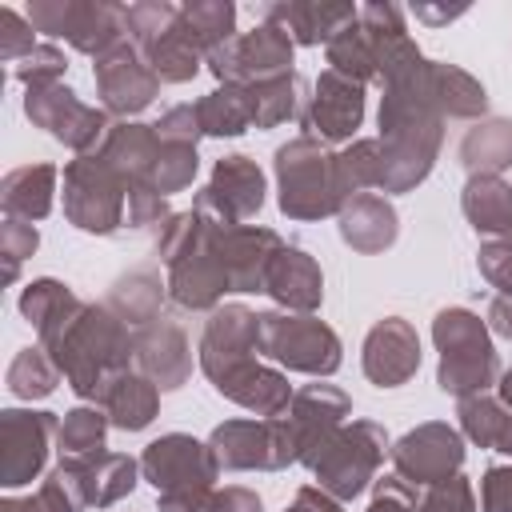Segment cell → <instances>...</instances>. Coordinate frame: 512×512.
Returning <instances> with one entry per match:
<instances>
[{"instance_id":"1","label":"cell","mask_w":512,"mask_h":512,"mask_svg":"<svg viewBox=\"0 0 512 512\" xmlns=\"http://www.w3.org/2000/svg\"><path fill=\"white\" fill-rule=\"evenodd\" d=\"M380 148H384V184L380 192L400 196L428 180L444 144V112L432 92V60L412 48L380 72Z\"/></svg>"},{"instance_id":"2","label":"cell","mask_w":512,"mask_h":512,"mask_svg":"<svg viewBox=\"0 0 512 512\" xmlns=\"http://www.w3.org/2000/svg\"><path fill=\"white\" fill-rule=\"evenodd\" d=\"M60 368L64 384L80 400H96L108 376L132 368L136 352V332L100 300V304H80L60 328L36 340Z\"/></svg>"},{"instance_id":"3","label":"cell","mask_w":512,"mask_h":512,"mask_svg":"<svg viewBox=\"0 0 512 512\" xmlns=\"http://www.w3.org/2000/svg\"><path fill=\"white\" fill-rule=\"evenodd\" d=\"M156 256L168 272V300L184 312H212L232 292L216 252V224L196 208L172 212V220L156 232Z\"/></svg>"},{"instance_id":"4","label":"cell","mask_w":512,"mask_h":512,"mask_svg":"<svg viewBox=\"0 0 512 512\" xmlns=\"http://www.w3.org/2000/svg\"><path fill=\"white\" fill-rule=\"evenodd\" d=\"M272 172H276V204L288 220L340 216V208L352 200L340 172V152L316 136L300 132L288 144H280L272 156Z\"/></svg>"},{"instance_id":"5","label":"cell","mask_w":512,"mask_h":512,"mask_svg":"<svg viewBox=\"0 0 512 512\" xmlns=\"http://www.w3.org/2000/svg\"><path fill=\"white\" fill-rule=\"evenodd\" d=\"M432 344L440 352L436 384L452 400H468L492 392L500 380V356L488 332V320L472 308H440L432 320Z\"/></svg>"},{"instance_id":"6","label":"cell","mask_w":512,"mask_h":512,"mask_svg":"<svg viewBox=\"0 0 512 512\" xmlns=\"http://www.w3.org/2000/svg\"><path fill=\"white\" fill-rule=\"evenodd\" d=\"M220 464L208 440L188 432H164L140 452V480L156 488L160 512H196V504L216 488Z\"/></svg>"},{"instance_id":"7","label":"cell","mask_w":512,"mask_h":512,"mask_svg":"<svg viewBox=\"0 0 512 512\" xmlns=\"http://www.w3.org/2000/svg\"><path fill=\"white\" fill-rule=\"evenodd\" d=\"M388 452H392V440L376 420H348L312 452L304 468L316 476V488H324L344 504V500H356L376 480Z\"/></svg>"},{"instance_id":"8","label":"cell","mask_w":512,"mask_h":512,"mask_svg":"<svg viewBox=\"0 0 512 512\" xmlns=\"http://www.w3.org/2000/svg\"><path fill=\"white\" fill-rule=\"evenodd\" d=\"M124 24H128V40L144 56V64L160 76V84H188L200 72L204 52L184 28L180 4H168V0L124 4Z\"/></svg>"},{"instance_id":"9","label":"cell","mask_w":512,"mask_h":512,"mask_svg":"<svg viewBox=\"0 0 512 512\" xmlns=\"http://www.w3.org/2000/svg\"><path fill=\"white\" fill-rule=\"evenodd\" d=\"M260 356L276 360L288 372H304V376H332L344 364V344L340 336L312 312H260Z\"/></svg>"},{"instance_id":"10","label":"cell","mask_w":512,"mask_h":512,"mask_svg":"<svg viewBox=\"0 0 512 512\" xmlns=\"http://www.w3.org/2000/svg\"><path fill=\"white\" fill-rule=\"evenodd\" d=\"M64 220L88 236H112L128 216V184L92 152L64 164Z\"/></svg>"},{"instance_id":"11","label":"cell","mask_w":512,"mask_h":512,"mask_svg":"<svg viewBox=\"0 0 512 512\" xmlns=\"http://www.w3.org/2000/svg\"><path fill=\"white\" fill-rule=\"evenodd\" d=\"M28 20L36 32L52 40H68L76 52L92 60L116 48L120 40H128L124 4H108V0H32Z\"/></svg>"},{"instance_id":"12","label":"cell","mask_w":512,"mask_h":512,"mask_svg":"<svg viewBox=\"0 0 512 512\" xmlns=\"http://www.w3.org/2000/svg\"><path fill=\"white\" fill-rule=\"evenodd\" d=\"M208 448L220 464V472H280L288 464H300L296 444L280 416H236L208 432Z\"/></svg>"},{"instance_id":"13","label":"cell","mask_w":512,"mask_h":512,"mask_svg":"<svg viewBox=\"0 0 512 512\" xmlns=\"http://www.w3.org/2000/svg\"><path fill=\"white\" fill-rule=\"evenodd\" d=\"M292 60H296V44H292L280 28L256 20L248 32H236L224 48H216L204 64H208V72H212L220 84H240V88H248V84H260V80L296 72Z\"/></svg>"},{"instance_id":"14","label":"cell","mask_w":512,"mask_h":512,"mask_svg":"<svg viewBox=\"0 0 512 512\" xmlns=\"http://www.w3.org/2000/svg\"><path fill=\"white\" fill-rule=\"evenodd\" d=\"M24 116L32 120V128H44L56 144L72 148L76 156L92 152L112 124L104 108L84 104L64 80L44 88H24Z\"/></svg>"},{"instance_id":"15","label":"cell","mask_w":512,"mask_h":512,"mask_svg":"<svg viewBox=\"0 0 512 512\" xmlns=\"http://www.w3.org/2000/svg\"><path fill=\"white\" fill-rule=\"evenodd\" d=\"M264 192V168L244 152H228L212 164L208 184L196 192L192 208L212 224H248L260 216Z\"/></svg>"},{"instance_id":"16","label":"cell","mask_w":512,"mask_h":512,"mask_svg":"<svg viewBox=\"0 0 512 512\" xmlns=\"http://www.w3.org/2000/svg\"><path fill=\"white\" fill-rule=\"evenodd\" d=\"M392 472L416 488H432L464 468V436L448 420H424L392 440Z\"/></svg>"},{"instance_id":"17","label":"cell","mask_w":512,"mask_h":512,"mask_svg":"<svg viewBox=\"0 0 512 512\" xmlns=\"http://www.w3.org/2000/svg\"><path fill=\"white\" fill-rule=\"evenodd\" d=\"M56 428H60V416L44 408L0 412V484L4 488H24L44 472Z\"/></svg>"},{"instance_id":"18","label":"cell","mask_w":512,"mask_h":512,"mask_svg":"<svg viewBox=\"0 0 512 512\" xmlns=\"http://www.w3.org/2000/svg\"><path fill=\"white\" fill-rule=\"evenodd\" d=\"M92 80H96L100 108L116 120L140 116L160 96V76L144 64V56L136 52L132 40H120L116 48L100 52L92 60Z\"/></svg>"},{"instance_id":"19","label":"cell","mask_w":512,"mask_h":512,"mask_svg":"<svg viewBox=\"0 0 512 512\" xmlns=\"http://www.w3.org/2000/svg\"><path fill=\"white\" fill-rule=\"evenodd\" d=\"M196 360H200V372L208 376V384H216L220 376L236 372L248 360H260V312H252L248 304L212 308L204 320V332H200Z\"/></svg>"},{"instance_id":"20","label":"cell","mask_w":512,"mask_h":512,"mask_svg":"<svg viewBox=\"0 0 512 512\" xmlns=\"http://www.w3.org/2000/svg\"><path fill=\"white\" fill-rule=\"evenodd\" d=\"M364 104H368L364 84H352L340 72L324 68L312 84L304 112H300L304 136H316L324 144H352L356 128L364 124Z\"/></svg>"},{"instance_id":"21","label":"cell","mask_w":512,"mask_h":512,"mask_svg":"<svg viewBox=\"0 0 512 512\" xmlns=\"http://www.w3.org/2000/svg\"><path fill=\"white\" fill-rule=\"evenodd\" d=\"M348 416H352V396H348L344 388H336V384L316 380V384H304V388L292 392V404L284 408L280 420H284V428H288V436H292V444H296L300 464H308L312 452H316L340 424H348Z\"/></svg>"},{"instance_id":"22","label":"cell","mask_w":512,"mask_h":512,"mask_svg":"<svg viewBox=\"0 0 512 512\" xmlns=\"http://www.w3.org/2000/svg\"><path fill=\"white\" fill-rule=\"evenodd\" d=\"M360 368L368 376V384L376 388H400L416 376L420 368V336L416 324L404 316H380L364 344H360Z\"/></svg>"},{"instance_id":"23","label":"cell","mask_w":512,"mask_h":512,"mask_svg":"<svg viewBox=\"0 0 512 512\" xmlns=\"http://www.w3.org/2000/svg\"><path fill=\"white\" fill-rule=\"evenodd\" d=\"M284 248L276 228L264 224H216V252L232 292H264V272Z\"/></svg>"},{"instance_id":"24","label":"cell","mask_w":512,"mask_h":512,"mask_svg":"<svg viewBox=\"0 0 512 512\" xmlns=\"http://www.w3.org/2000/svg\"><path fill=\"white\" fill-rule=\"evenodd\" d=\"M356 12L360 4H348V0H272L260 8V20L280 28L300 48H316V44L328 48V40L340 28H348Z\"/></svg>"},{"instance_id":"25","label":"cell","mask_w":512,"mask_h":512,"mask_svg":"<svg viewBox=\"0 0 512 512\" xmlns=\"http://www.w3.org/2000/svg\"><path fill=\"white\" fill-rule=\"evenodd\" d=\"M132 368L140 376H148L160 392H176L188 384L192 376V344L188 332L176 320H156L148 328L136 332V352H132Z\"/></svg>"},{"instance_id":"26","label":"cell","mask_w":512,"mask_h":512,"mask_svg":"<svg viewBox=\"0 0 512 512\" xmlns=\"http://www.w3.org/2000/svg\"><path fill=\"white\" fill-rule=\"evenodd\" d=\"M92 156L104 160L128 184V192L144 188L148 172L160 156V132H156V124H144V120H112L108 132L100 136V144L92 148Z\"/></svg>"},{"instance_id":"27","label":"cell","mask_w":512,"mask_h":512,"mask_svg":"<svg viewBox=\"0 0 512 512\" xmlns=\"http://www.w3.org/2000/svg\"><path fill=\"white\" fill-rule=\"evenodd\" d=\"M264 296H272L284 312L312 316L320 308V300H324V272L304 248L284 244L272 256L268 272H264Z\"/></svg>"},{"instance_id":"28","label":"cell","mask_w":512,"mask_h":512,"mask_svg":"<svg viewBox=\"0 0 512 512\" xmlns=\"http://www.w3.org/2000/svg\"><path fill=\"white\" fill-rule=\"evenodd\" d=\"M336 228H340V240L360 252V256H376V252H388L400 236V216H396V204L380 192H356L340 216H336Z\"/></svg>"},{"instance_id":"29","label":"cell","mask_w":512,"mask_h":512,"mask_svg":"<svg viewBox=\"0 0 512 512\" xmlns=\"http://www.w3.org/2000/svg\"><path fill=\"white\" fill-rule=\"evenodd\" d=\"M212 388H216L224 400L240 404L244 412L260 416V420L284 416V408L292 404V384H288V376H284L280 368L264 364V360H248V364H240L236 372L220 376Z\"/></svg>"},{"instance_id":"30","label":"cell","mask_w":512,"mask_h":512,"mask_svg":"<svg viewBox=\"0 0 512 512\" xmlns=\"http://www.w3.org/2000/svg\"><path fill=\"white\" fill-rule=\"evenodd\" d=\"M92 404L104 408V416H108L112 428H120V432H144L156 420V412H160V388L148 376H140L136 368H124V372H116V376L104 380V388L96 392Z\"/></svg>"},{"instance_id":"31","label":"cell","mask_w":512,"mask_h":512,"mask_svg":"<svg viewBox=\"0 0 512 512\" xmlns=\"http://www.w3.org/2000/svg\"><path fill=\"white\" fill-rule=\"evenodd\" d=\"M56 184H60V168L56 164H20L12 172H4L0 180V208L12 220H44L56 204Z\"/></svg>"},{"instance_id":"32","label":"cell","mask_w":512,"mask_h":512,"mask_svg":"<svg viewBox=\"0 0 512 512\" xmlns=\"http://www.w3.org/2000/svg\"><path fill=\"white\" fill-rule=\"evenodd\" d=\"M460 212L484 240L512 236V184L504 176H468L460 188Z\"/></svg>"},{"instance_id":"33","label":"cell","mask_w":512,"mask_h":512,"mask_svg":"<svg viewBox=\"0 0 512 512\" xmlns=\"http://www.w3.org/2000/svg\"><path fill=\"white\" fill-rule=\"evenodd\" d=\"M164 296H168V284H164L152 268H132V272H124V276L112 280L104 304H108L132 332H140V328H148V324L160 320Z\"/></svg>"},{"instance_id":"34","label":"cell","mask_w":512,"mask_h":512,"mask_svg":"<svg viewBox=\"0 0 512 512\" xmlns=\"http://www.w3.org/2000/svg\"><path fill=\"white\" fill-rule=\"evenodd\" d=\"M460 168L468 176H500L512 168V120L508 116H484L476 120L460 140Z\"/></svg>"},{"instance_id":"35","label":"cell","mask_w":512,"mask_h":512,"mask_svg":"<svg viewBox=\"0 0 512 512\" xmlns=\"http://www.w3.org/2000/svg\"><path fill=\"white\" fill-rule=\"evenodd\" d=\"M432 92H436V104L444 112V120H484L488 116V92L484 84L464 72L460 64H444V60H432Z\"/></svg>"},{"instance_id":"36","label":"cell","mask_w":512,"mask_h":512,"mask_svg":"<svg viewBox=\"0 0 512 512\" xmlns=\"http://www.w3.org/2000/svg\"><path fill=\"white\" fill-rule=\"evenodd\" d=\"M80 468H84L88 508H112L140 480V460H132L124 452H108V448L96 452V456H88V460H80Z\"/></svg>"},{"instance_id":"37","label":"cell","mask_w":512,"mask_h":512,"mask_svg":"<svg viewBox=\"0 0 512 512\" xmlns=\"http://www.w3.org/2000/svg\"><path fill=\"white\" fill-rule=\"evenodd\" d=\"M304 76L300 72H288V76H272V80H260V84H248L244 96H248V112H252V128H276L292 116L304 112Z\"/></svg>"},{"instance_id":"38","label":"cell","mask_w":512,"mask_h":512,"mask_svg":"<svg viewBox=\"0 0 512 512\" xmlns=\"http://www.w3.org/2000/svg\"><path fill=\"white\" fill-rule=\"evenodd\" d=\"M324 56H328V68L340 72V76L352 80V84H364V88H368V84L376 80V68H380V60H376V40H372V32L360 24V12H356V20H352L348 28H340V32L328 40Z\"/></svg>"},{"instance_id":"39","label":"cell","mask_w":512,"mask_h":512,"mask_svg":"<svg viewBox=\"0 0 512 512\" xmlns=\"http://www.w3.org/2000/svg\"><path fill=\"white\" fill-rule=\"evenodd\" d=\"M84 300L64 284V280H52V276H40L32 284H24L20 292V316L36 328V340L48 336L52 328H60Z\"/></svg>"},{"instance_id":"40","label":"cell","mask_w":512,"mask_h":512,"mask_svg":"<svg viewBox=\"0 0 512 512\" xmlns=\"http://www.w3.org/2000/svg\"><path fill=\"white\" fill-rule=\"evenodd\" d=\"M108 416L104 408L96 404H76L60 416V428H56V448H60V460H88L96 452H104V436H108Z\"/></svg>"},{"instance_id":"41","label":"cell","mask_w":512,"mask_h":512,"mask_svg":"<svg viewBox=\"0 0 512 512\" xmlns=\"http://www.w3.org/2000/svg\"><path fill=\"white\" fill-rule=\"evenodd\" d=\"M180 20L192 32V40L200 44L204 60L236 36V4L232 0H184Z\"/></svg>"},{"instance_id":"42","label":"cell","mask_w":512,"mask_h":512,"mask_svg":"<svg viewBox=\"0 0 512 512\" xmlns=\"http://www.w3.org/2000/svg\"><path fill=\"white\" fill-rule=\"evenodd\" d=\"M196 120L204 136H240L252 128V112H248V96L240 84H220L208 96L196 100Z\"/></svg>"},{"instance_id":"43","label":"cell","mask_w":512,"mask_h":512,"mask_svg":"<svg viewBox=\"0 0 512 512\" xmlns=\"http://www.w3.org/2000/svg\"><path fill=\"white\" fill-rule=\"evenodd\" d=\"M456 416H460V436L476 448H500L508 424H512V412L500 404V396L492 392H480V396H468V400H456Z\"/></svg>"},{"instance_id":"44","label":"cell","mask_w":512,"mask_h":512,"mask_svg":"<svg viewBox=\"0 0 512 512\" xmlns=\"http://www.w3.org/2000/svg\"><path fill=\"white\" fill-rule=\"evenodd\" d=\"M4 384H8V392L16 396V400H44V396H52L56 392V384H60V368H56V360L36 344V348H20L16 356H12V364H8V372H4Z\"/></svg>"},{"instance_id":"45","label":"cell","mask_w":512,"mask_h":512,"mask_svg":"<svg viewBox=\"0 0 512 512\" xmlns=\"http://www.w3.org/2000/svg\"><path fill=\"white\" fill-rule=\"evenodd\" d=\"M196 172H200V152H196V144H176V140H160V156H156V164H152V172H148V192H156V196H176V192H184L192 180H196Z\"/></svg>"},{"instance_id":"46","label":"cell","mask_w":512,"mask_h":512,"mask_svg":"<svg viewBox=\"0 0 512 512\" xmlns=\"http://www.w3.org/2000/svg\"><path fill=\"white\" fill-rule=\"evenodd\" d=\"M340 172H344V184L348 192H368V188H380L384 184V148L376 136H356L352 144L340 148Z\"/></svg>"},{"instance_id":"47","label":"cell","mask_w":512,"mask_h":512,"mask_svg":"<svg viewBox=\"0 0 512 512\" xmlns=\"http://www.w3.org/2000/svg\"><path fill=\"white\" fill-rule=\"evenodd\" d=\"M68 72V60L56 44L40 40L24 60L12 64V80H20L24 88H44V84H60V76Z\"/></svg>"},{"instance_id":"48","label":"cell","mask_w":512,"mask_h":512,"mask_svg":"<svg viewBox=\"0 0 512 512\" xmlns=\"http://www.w3.org/2000/svg\"><path fill=\"white\" fill-rule=\"evenodd\" d=\"M36 248H40V232H36V224L4 216V224H0V256H4V280H8V284H16L20 264H24Z\"/></svg>"},{"instance_id":"49","label":"cell","mask_w":512,"mask_h":512,"mask_svg":"<svg viewBox=\"0 0 512 512\" xmlns=\"http://www.w3.org/2000/svg\"><path fill=\"white\" fill-rule=\"evenodd\" d=\"M416 512H476V492H472V480L464 472L432 484V488H420V504Z\"/></svg>"},{"instance_id":"50","label":"cell","mask_w":512,"mask_h":512,"mask_svg":"<svg viewBox=\"0 0 512 512\" xmlns=\"http://www.w3.org/2000/svg\"><path fill=\"white\" fill-rule=\"evenodd\" d=\"M476 268H480V276H484L488 288L512 296V236L484 240V244L476 248Z\"/></svg>"},{"instance_id":"51","label":"cell","mask_w":512,"mask_h":512,"mask_svg":"<svg viewBox=\"0 0 512 512\" xmlns=\"http://www.w3.org/2000/svg\"><path fill=\"white\" fill-rule=\"evenodd\" d=\"M36 28L28 16H20L16 8H0V60L4 64H16L24 60L32 48H36Z\"/></svg>"},{"instance_id":"52","label":"cell","mask_w":512,"mask_h":512,"mask_svg":"<svg viewBox=\"0 0 512 512\" xmlns=\"http://www.w3.org/2000/svg\"><path fill=\"white\" fill-rule=\"evenodd\" d=\"M172 220V208H168V200L164 196H156V192H148V188H132L128 192V216H124V228H132V232H144V228H164Z\"/></svg>"},{"instance_id":"53","label":"cell","mask_w":512,"mask_h":512,"mask_svg":"<svg viewBox=\"0 0 512 512\" xmlns=\"http://www.w3.org/2000/svg\"><path fill=\"white\" fill-rule=\"evenodd\" d=\"M416 504H420V488L392 472L372 484V500L364 512H416Z\"/></svg>"},{"instance_id":"54","label":"cell","mask_w":512,"mask_h":512,"mask_svg":"<svg viewBox=\"0 0 512 512\" xmlns=\"http://www.w3.org/2000/svg\"><path fill=\"white\" fill-rule=\"evenodd\" d=\"M196 512H264V500L244 484H224V488H212L196 504Z\"/></svg>"},{"instance_id":"55","label":"cell","mask_w":512,"mask_h":512,"mask_svg":"<svg viewBox=\"0 0 512 512\" xmlns=\"http://www.w3.org/2000/svg\"><path fill=\"white\" fill-rule=\"evenodd\" d=\"M480 512H512V464H492L480 476Z\"/></svg>"},{"instance_id":"56","label":"cell","mask_w":512,"mask_h":512,"mask_svg":"<svg viewBox=\"0 0 512 512\" xmlns=\"http://www.w3.org/2000/svg\"><path fill=\"white\" fill-rule=\"evenodd\" d=\"M156 132L160 140H176V144H196L204 132H200V120H196V104H172L160 120H156Z\"/></svg>"},{"instance_id":"57","label":"cell","mask_w":512,"mask_h":512,"mask_svg":"<svg viewBox=\"0 0 512 512\" xmlns=\"http://www.w3.org/2000/svg\"><path fill=\"white\" fill-rule=\"evenodd\" d=\"M284 512H344V504L336 496H328L324 488L304 484V488H296V496H292V504Z\"/></svg>"},{"instance_id":"58","label":"cell","mask_w":512,"mask_h":512,"mask_svg":"<svg viewBox=\"0 0 512 512\" xmlns=\"http://www.w3.org/2000/svg\"><path fill=\"white\" fill-rule=\"evenodd\" d=\"M488 332L492 336H500V340H512V296L508 292H496L492 300H488Z\"/></svg>"},{"instance_id":"59","label":"cell","mask_w":512,"mask_h":512,"mask_svg":"<svg viewBox=\"0 0 512 512\" xmlns=\"http://www.w3.org/2000/svg\"><path fill=\"white\" fill-rule=\"evenodd\" d=\"M412 12H416V20H424V24H448V20H456V16H464L468 8H464V4H456V8H436V4H416Z\"/></svg>"},{"instance_id":"60","label":"cell","mask_w":512,"mask_h":512,"mask_svg":"<svg viewBox=\"0 0 512 512\" xmlns=\"http://www.w3.org/2000/svg\"><path fill=\"white\" fill-rule=\"evenodd\" d=\"M0 512H52V508L44 504L40 492H32V496H4L0 500Z\"/></svg>"},{"instance_id":"61","label":"cell","mask_w":512,"mask_h":512,"mask_svg":"<svg viewBox=\"0 0 512 512\" xmlns=\"http://www.w3.org/2000/svg\"><path fill=\"white\" fill-rule=\"evenodd\" d=\"M496 396H500V404L512 412V368L500 372V380H496Z\"/></svg>"},{"instance_id":"62","label":"cell","mask_w":512,"mask_h":512,"mask_svg":"<svg viewBox=\"0 0 512 512\" xmlns=\"http://www.w3.org/2000/svg\"><path fill=\"white\" fill-rule=\"evenodd\" d=\"M496 452H504V456H512V424H508V432H504V440H500V448Z\"/></svg>"}]
</instances>
